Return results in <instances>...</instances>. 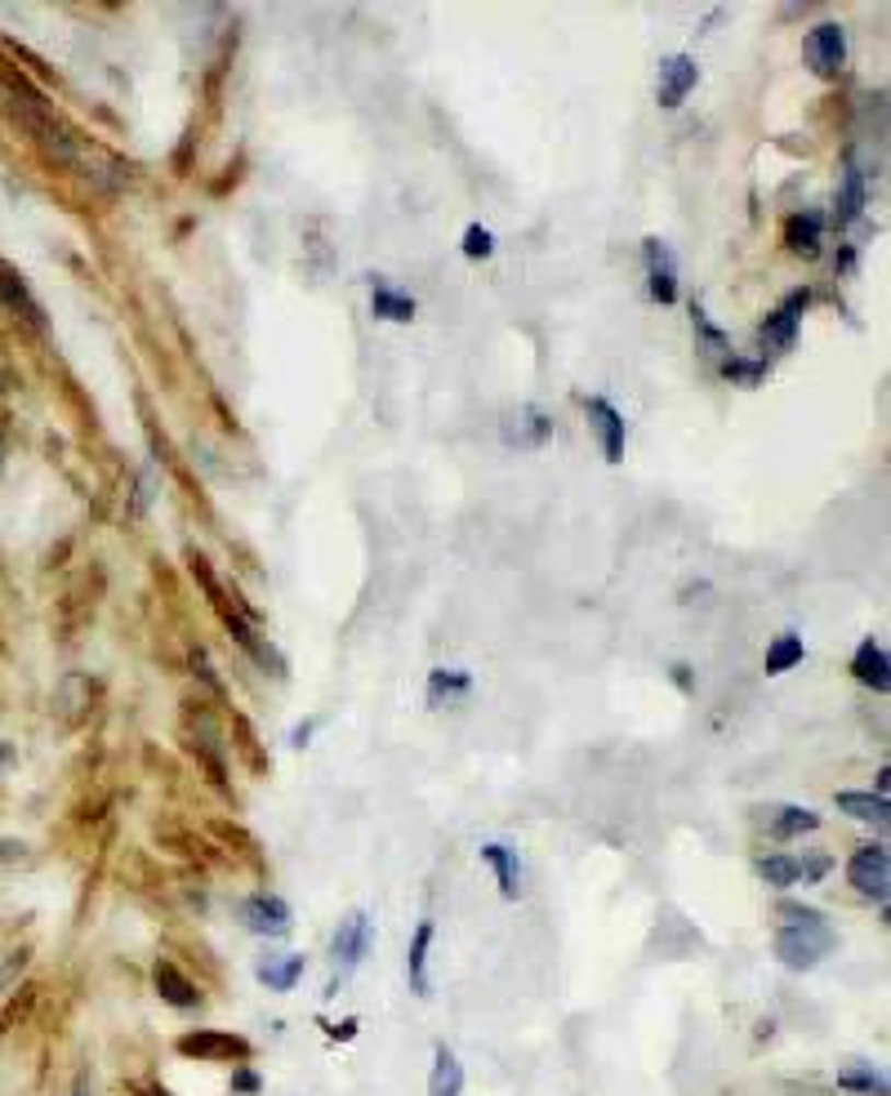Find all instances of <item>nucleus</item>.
Returning <instances> with one entry per match:
<instances>
[{"label": "nucleus", "mask_w": 891, "mask_h": 1096, "mask_svg": "<svg viewBox=\"0 0 891 1096\" xmlns=\"http://www.w3.org/2000/svg\"><path fill=\"white\" fill-rule=\"evenodd\" d=\"M0 94L10 99V112L32 129V139L41 144V152H45L49 161H58V165H77V161H81V148H77V139H72V129H67V125L54 116V107H49L27 81L5 77V81H0Z\"/></svg>", "instance_id": "obj_1"}, {"label": "nucleus", "mask_w": 891, "mask_h": 1096, "mask_svg": "<svg viewBox=\"0 0 891 1096\" xmlns=\"http://www.w3.org/2000/svg\"><path fill=\"white\" fill-rule=\"evenodd\" d=\"M830 949H834V932H830L825 918H815V923H785L776 932V958H780L785 968H793V972H811Z\"/></svg>", "instance_id": "obj_2"}, {"label": "nucleus", "mask_w": 891, "mask_h": 1096, "mask_svg": "<svg viewBox=\"0 0 891 1096\" xmlns=\"http://www.w3.org/2000/svg\"><path fill=\"white\" fill-rule=\"evenodd\" d=\"M370 940H375V927H370V914H362V910H353L344 923H339V932H334V945H330V954H334V977H330V990L325 994H339V985H344L357 968H362V958L370 954Z\"/></svg>", "instance_id": "obj_3"}, {"label": "nucleus", "mask_w": 891, "mask_h": 1096, "mask_svg": "<svg viewBox=\"0 0 891 1096\" xmlns=\"http://www.w3.org/2000/svg\"><path fill=\"white\" fill-rule=\"evenodd\" d=\"M174 1048H179L183 1057H192V1061H250V1057H254L250 1039L224 1035V1030H192V1035H179Z\"/></svg>", "instance_id": "obj_4"}, {"label": "nucleus", "mask_w": 891, "mask_h": 1096, "mask_svg": "<svg viewBox=\"0 0 891 1096\" xmlns=\"http://www.w3.org/2000/svg\"><path fill=\"white\" fill-rule=\"evenodd\" d=\"M807 62L815 77H838L847 62V32L843 23H815L807 32Z\"/></svg>", "instance_id": "obj_5"}, {"label": "nucleus", "mask_w": 891, "mask_h": 1096, "mask_svg": "<svg viewBox=\"0 0 891 1096\" xmlns=\"http://www.w3.org/2000/svg\"><path fill=\"white\" fill-rule=\"evenodd\" d=\"M847 878H852L856 892H865V897H873V901H887V882H891V856H887V847H882V843H865V847L852 856Z\"/></svg>", "instance_id": "obj_6"}, {"label": "nucleus", "mask_w": 891, "mask_h": 1096, "mask_svg": "<svg viewBox=\"0 0 891 1096\" xmlns=\"http://www.w3.org/2000/svg\"><path fill=\"white\" fill-rule=\"evenodd\" d=\"M584 410H589V424L597 433V446H602L606 464H620L625 459V415L610 401H602V397H593Z\"/></svg>", "instance_id": "obj_7"}, {"label": "nucleus", "mask_w": 891, "mask_h": 1096, "mask_svg": "<svg viewBox=\"0 0 891 1096\" xmlns=\"http://www.w3.org/2000/svg\"><path fill=\"white\" fill-rule=\"evenodd\" d=\"M241 923H245L250 932H259V936H286V932H290V905H286L282 897L259 892V897H250V901L241 905Z\"/></svg>", "instance_id": "obj_8"}, {"label": "nucleus", "mask_w": 891, "mask_h": 1096, "mask_svg": "<svg viewBox=\"0 0 891 1096\" xmlns=\"http://www.w3.org/2000/svg\"><path fill=\"white\" fill-rule=\"evenodd\" d=\"M696 81H700L696 58H687V54H669V58L660 62V107H677L682 99L696 90Z\"/></svg>", "instance_id": "obj_9"}, {"label": "nucleus", "mask_w": 891, "mask_h": 1096, "mask_svg": "<svg viewBox=\"0 0 891 1096\" xmlns=\"http://www.w3.org/2000/svg\"><path fill=\"white\" fill-rule=\"evenodd\" d=\"M647 254V286H651V299L655 304H677V267H673V254L660 237H651L642 246Z\"/></svg>", "instance_id": "obj_10"}, {"label": "nucleus", "mask_w": 891, "mask_h": 1096, "mask_svg": "<svg viewBox=\"0 0 891 1096\" xmlns=\"http://www.w3.org/2000/svg\"><path fill=\"white\" fill-rule=\"evenodd\" d=\"M807 304H811V290L785 295V304H780V308L767 317V326H763V344H767V349H789V344H793V334H798V321H802Z\"/></svg>", "instance_id": "obj_11"}, {"label": "nucleus", "mask_w": 891, "mask_h": 1096, "mask_svg": "<svg viewBox=\"0 0 891 1096\" xmlns=\"http://www.w3.org/2000/svg\"><path fill=\"white\" fill-rule=\"evenodd\" d=\"M0 304H5L14 317H23V321H32L36 330L45 326V317H41V304L32 299V290H27V282L19 277V267L14 263H5L0 259Z\"/></svg>", "instance_id": "obj_12"}, {"label": "nucleus", "mask_w": 891, "mask_h": 1096, "mask_svg": "<svg viewBox=\"0 0 891 1096\" xmlns=\"http://www.w3.org/2000/svg\"><path fill=\"white\" fill-rule=\"evenodd\" d=\"M852 677L865 682V687H873L878 696L891 692V660H887V651H882L873 638H865V642L856 647V655H852Z\"/></svg>", "instance_id": "obj_13"}, {"label": "nucleus", "mask_w": 891, "mask_h": 1096, "mask_svg": "<svg viewBox=\"0 0 891 1096\" xmlns=\"http://www.w3.org/2000/svg\"><path fill=\"white\" fill-rule=\"evenodd\" d=\"M152 985H157V994L170 1003V1007H179V1012H192V1007H201V990L170 963V958H161V963L152 968Z\"/></svg>", "instance_id": "obj_14"}, {"label": "nucleus", "mask_w": 891, "mask_h": 1096, "mask_svg": "<svg viewBox=\"0 0 891 1096\" xmlns=\"http://www.w3.org/2000/svg\"><path fill=\"white\" fill-rule=\"evenodd\" d=\"M548 433H553V420H544L535 406L513 410L509 424H504V442H509V446H522V450L544 446V442H548Z\"/></svg>", "instance_id": "obj_15"}, {"label": "nucleus", "mask_w": 891, "mask_h": 1096, "mask_svg": "<svg viewBox=\"0 0 891 1096\" xmlns=\"http://www.w3.org/2000/svg\"><path fill=\"white\" fill-rule=\"evenodd\" d=\"M429 949H433V923H420L415 936H410V949H405V977H410V990H415L420 998L433 994V981H429Z\"/></svg>", "instance_id": "obj_16"}, {"label": "nucleus", "mask_w": 891, "mask_h": 1096, "mask_svg": "<svg viewBox=\"0 0 891 1096\" xmlns=\"http://www.w3.org/2000/svg\"><path fill=\"white\" fill-rule=\"evenodd\" d=\"M482 860L495 869V882H500V897L504 901H517L522 897V860L509 843H487L482 847Z\"/></svg>", "instance_id": "obj_17"}, {"label": "nucleus", "mask_w": 891, "mask_h": 1096, "mask_svg": "<svg viewBox=\"0 0 891 1096\" xmlns=\"http://www.w3.org/2000/svg\"><path fill=\"white\" fill-rule=\"evenodd\" d=\"M304 977V954H267L259 963V981L277 994H290Z\"/></svg>", "instance_id": "obj_18"}, {"label": "nucleus", "mask_w": 891, "mask_h": 1096, "mask_svg": "<svg viewBox=\"0 0 891 1096\" xmlns=\"http://www.w3.org/2000/svg\"><path fill=\"white\" fill-rule=\"evenodd\" d=\"M429 1096H464V1065H459V1057H455L446 1043H437V1048H433Z\"/></svg>", "instance_id": "obj_19"}, {"label": "nucleus", "mask_w": 891, "mask_h": 1096, "mask_svg": "<svg viewBox=\"0 0 891 1096\" xmlns=\"http://www.w3.org/2000/svg\"><path fill=\"white\" fill-rule=\"evenodd\" d=\"M834 802H838V811H847V815H856V820H869V825H887V820H891V802H887L882 794L843 789Z\"/></svg>", "instance_id": "obj_20"}, {"label": "nucleus", "mask_w": 891, "mask_h": 1096, "mask_svg": "<svg viewBox=\"0 0 891 1096\" xmlns=\"http://www.w3.org/2000/svg\"><path fill=\"white\" fill-rule=\"evenodd\" d=\"M820 232H825V219L820 215H793L789 224H785V241H789V250L793 254H802V259H815L820 254Z\"/></svg>", "instance_id": "obj_21"}, {"label": "nucleus", "mask_w": 891, "mask_h": 1096, "mask_svg": "<svg viewBox=\"0 0 891 1096\" xmlns=\"http://www.w3.org/2000/svg\"><path fill=\"white\" fill-rule=\"evenodd\" d=\"M820 830V815L807 811V807H780L776 820H772V838L776 843H789V838H802V834H815Z\"/></svg>", "instance_id": "obj_22"}, {"label": "nucleus", "mask_w": 891, "mask_h": 1096, "mask_svg": "<svg viewBox=\"0 0 891 1096\" xmlns=\"http://www.w3.org/2000/svg\"><path fill=\"white\" fill-rule=\"evenodd\" d=\"M865 210V170H856V161H847V174H843V192H838V228H847L856 215Z\"/></svg>", "instance_id": "obj_23"}, {"label": "nucleus", "mask_w": 891, "mask_h": 1096, "mask_svg": "<svg viewBox=\"0 0 891 1096\" xmlns=\"http://www.w3.org/2000/svg\"><path fill=\"white\" fill-rule=\"evenodd\" d=\"M802 655H807V647H802V638L798 633H780L772 647H767V660H763V669L776 677V673H789V669H798L802 664Z\"/></svg>", "instance_id": "obj_24"}, {"label": "nucleus", "mask_w": 891, "mask_h": 1096, "mask_svg": "<svg viewBox=\"0 0 891 1096\" xmlns=\"http://www.w3.org/2000/svg\"><path fill=\"white\" fill-rule=\"evenodd\" d=\"M838 1087H843V1092H856V1096H887V1092H891L887 1074L873 1070V1065H852V1070H843V1074H838Z\"/></svg>", "instance_id": "obj_25"}, {"label": "nucleus", "mask_w": 891, "mask_h": 1096, "mask_svg": "<svg viewBox=\"0 0 891 1096\" xmlns=\"http://www.w3.org/2000/svg\"><path fill=\"white\" fill-rule=\"evenodd\" d=\"M472 692V677L459 673V669H433L429 677V705H442V700H455V696H468Z\"/></svg>", "instance_id": "obj_26"}, {"label": "nucleus", "mask_w": 891, "mask_h": 1096, "mask_svg": "<svg viewBox=\"0 0 891 1096\" xmlns=\"http://www.w3.org/2000/svg\"><path fill=\"white\" fill-rule=\"evenodd\" d=\"M758 878L785 892V887H798V882H802V860H793V856H763V860H758Z\"/></svg>", "instance_id": "obj_27"}, {"label": "nucleus", "mask_w": 891, "mask_h": 1096, "mask_svg": "<svg viewBox=\"0 0 891 1096\" xmlns=\"http://www.w3.org/2000/svg\"><path fill=\"white\" fill-rule=\"evenodd\" d=\"M370 304H375V317H388V321H410V317H415V299L388 290L384 282H375V299Z\"/></svg>", "instance_id": "obj_28"}, {"label": "nucleus", "mask_w": 891, "mask_h": 1096, "mask_svg": "<svg viewBox=\"0 0 891 1096\" xmlns=\"http://www.w3.org/2000/svg\"><path fill=\"white\" fill-rule=\"evenodd\" d=\"M491 250H495V237H491L482 224H472V228L464 232V254H468V259H487Z\"/></svg>", "instance_id": "obj_29"}, {"label": "nucleus", "mask_w": 891, "mask_h": 1096, "mask_svg": "<svg viewBox=\"0 0 891 1096\" xmlns=\"http://www.w3.org/2000/svg\"><path fill=\"white\" fill-rule=\"evenodd\" d=\"M692 317H696V330H700V339L709 344V353H727V339H722V330H718V326H713V321L705 317V308H696Z\"/></svg>", "instance_id": "obj_30"}, {"label": "nucleus", "mask_w": 891, "mask_h": 1096, "mask_svg": "<svg viewBox=\"0 0 891 1096\" xmlns=\"http://www.w3.org/2000/svg\"><path fill=\"white\" fill-rule=\"evenodd\" d=\"M722 375H727V379H740V384H758V379H763V366H758V362H735V357H731V362L722 366Z\"/></svg>", "instance_id": "obj_31"}, {"label": "nucleus", "mask_w": 891, "mask_h": 1096, "mask_svg": "<svg viewBox=\"0 0 891 1096\" xmlns=\"http://www.w3.org/2000/svg\"><path fill=\"white\" fill-rule=\"evenodd\" d=\"M780 918L785 923H815V918H825V914H820V910H811V905H780Z\"/></svg>", "instance_id": "obj_32"}, {"label": "nucleus", "mask_w": 891, "mask_h": 1096, "mask_svg": "<svg viewBox=\"0 0 891 1096\" xmlns=\"http://www.w3.org/2000/svg\"><path fill=\"white\" fill-rule=\"evenodd\" d=\"M259 1087H263V1083H259V1074H254V1070H237V1074H232V1096H237V1092L254 1096Z\"/></svg>", "instance_id": "obj_33"}, {"label": "nucleus", "mask_w": 891, "mask_h": 1096, "mask_svg": "<svg viewBox=\"0 0 891 1096\" xmlns=\"http://www.w3.org/2000/svg\"><path fill=\"white\" fill-rule=\"evenodd\" d=\"M27 856V847L19 843V838H0V865H14V860H23Z\"/></svg>", "instance_id": "obj_34"}, {"label": "nucleus", "mask_w": 891, "mask_h": 1096, "mask_svg": "<svg viewBox=\"0 0 891 1096\" xmlns=\"http://www.w3.org/2000/svg\"><path fill=\"white\" fill-rule=\"evenodd\" d=\"M134 1096H170L161 1083H144V1087H134Z\"/></svg>", "instance_id": "obj_35"}, {"label": "nucleus", "mask_w": 891, "mask_h": 1096, "mask_svg": "<svg viewBox=\"0 0 891 1096\" xmlns=\"http://www.w3.org/2000/svg\"><path fill=\"white\" fill-rule=\"evenodd\" d=\"M308 735H312V722H304V727H295V735H290V744H308Z\"/></svg>", "instance_id": "obj_36"}, {"label": "nucleus", "mask_w": 891, "mask_h": 1096, "mask_svg": "<svg viewBox=\"0 0 891 1096\" xmlns=\"http://www.w3.org/2000/svg\"><path fill=\"white\" fill-rule=\"evenodd\" d=\"M10 763H14V749H10V744H5V740H0V772H5V767H10Z\"/></svg>", "instance_id": "obj_37"}, {"label": "nucleus", "mask_w": 891, "mask_h": 1096, "mask_svg": "<svg viewBox=\"0 0 891 1096\" xmlns=\"http://www.w3.org/2000/svg\"><path fill=\"white\" fill-rule=\"evenodd\" d=\"M0 468H5V433H0Z\"/></svg>", "instance_id": "obj_38"}, {"label": "nucleus", "mask_w": 891, "mask_h": 1096, "mask_svg": "<svg viewBox=\"0 0 891 1096\" xmlns=\"http://www.w3.org/2000/svg\"><path fill=\"white\" fill-rule=\"evenodd\" d=\"M5 388H10V375H5V370H0V392H5Z\"/></svg>", "instance_id": "obj_39"}, {"label": "nucleus", "mask_w": 891, "mask_h": 1096, "mask_svg": "<svg viewBox=\"0 0 891 1096\" xmlns=\"http://www.w3.org/2000/svg\"><path fill=\"white\" fill-rule=\"evenodd\" d=\"M72 1096H85V1087H77V1092H72Z\"/></svg>", "instance_id": "obj_40"}]
</instances>
